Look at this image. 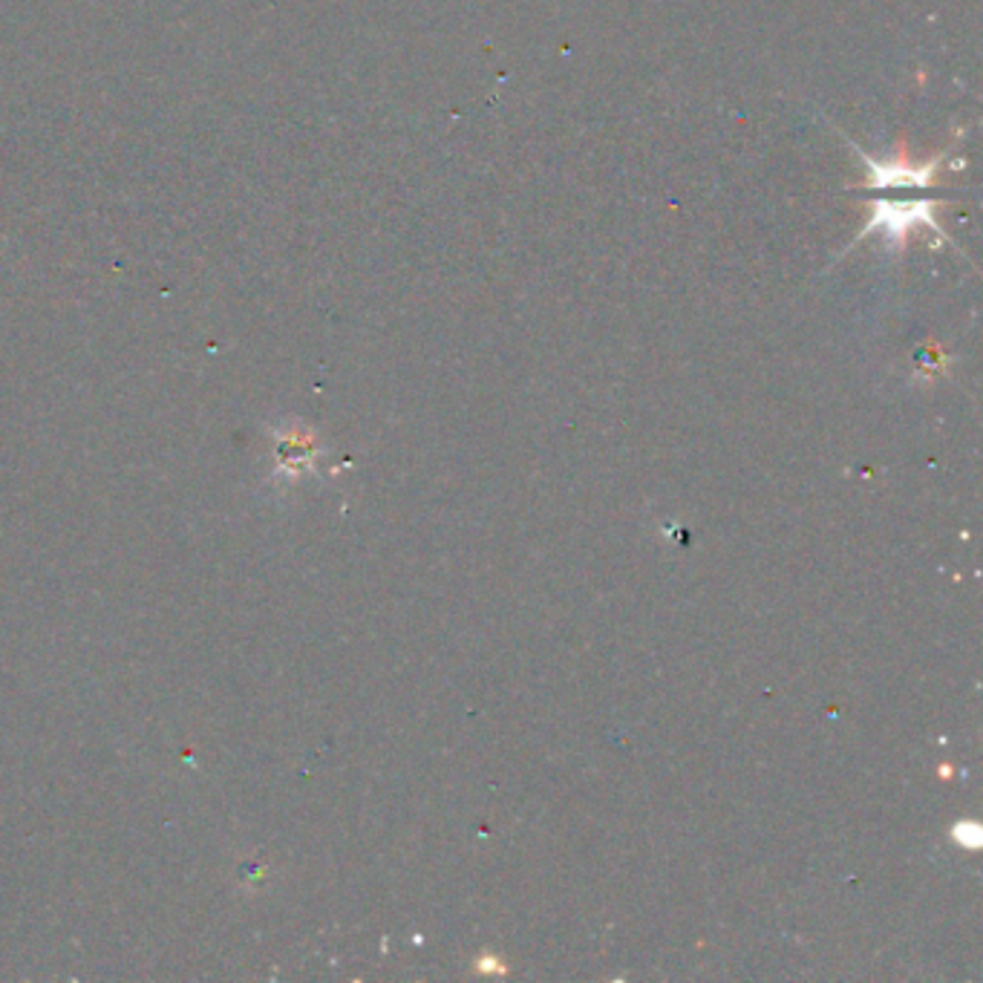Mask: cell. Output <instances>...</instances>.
<instances>
[{
    "mask_svg": "<svg viewBox=\"0 0 983 983\" xmlns=\"http://www.w3.org/2000/svg\"><path fill=\"white\" fill-rule=\"evenodd\" d=\"M934 208H937L934 202H877L865 231L883 228L888 240H906L914 226H932L941 234Z\"/></svg>",
    "mask_w": 983,
    "mask_h": 983,
    "instance_id": "cell-1",
    "label": "cell"
},
{
    "mask_svg": "<svg viewBox=\"0 0 983 983\" xmlns=\"http://www.w3.org/2000/svg\"><path fill=\"white\" fill-rule=\"evenodd\" d=\"M865 165L871 168L877 185H894V188H906V185H920V188H926L929 179L937 168H941V159H932L926 165H914V162H874L865 156Z\"/></svg>",
    "mask_w": 983,
    "mask_h": 983,
    "instance_id": "cell-2",
    "label": "cell"
}]
</instances>
